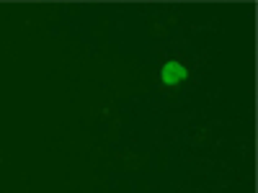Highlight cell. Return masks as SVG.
Listing matches in <instances>:
<instances>
[{"label":"cell","instance_id":"1","mask_svg":"<svg viewBox=\"0 0 258 193\" xmlns=\"http://www.w3.org/2000/svg\"><path fill=\"white\" fill-rule=\"evenodd\" d=\"M186 77H188V70L183 67L178 59H168V62L163 64V70H160V80H163V85H168V88L181 85Z\"/></svg>","mask_w":258,"mask_h":193}]
</instances>
